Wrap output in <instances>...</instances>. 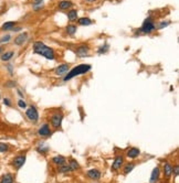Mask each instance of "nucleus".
<instances>
[{
  "mask_svg": "<svg viewBox=\"0 0 179 183\" xmlns=\"http://www.w3.org/2000/svg\"><path fill=\"white\" fill-rule=\"evenodd\" d=\"M33 52L39 55L44 56L48 60H54V51L43 42H35L33 44Z\"/></svg>",
  "mask_w": 179,
  "mask_h": 183,
  "instance_id": "obj_1",
  "label": "nucleus"
},
{
  "mask_svg": "<svg viewBox=\"0 0 179 183\" xmlns=\"http://www.w3.org/2000/svg\"><path fill=\"white\" fill-rule=\"evenodd\" d=\"M92 68V66L90 64H80L78 66H75L74 68H72L70 72L67 74V76L64 77V81H70L72 79L73 77L75 76H78V75H82V74H85L87 73Z\"/></svg>",
  "mask_w": 179,
  "mask_h": 183,
  "instance_id": "obj_2",
  "label": "nucleus"
},
{
  "mask_svg": "<svg viewBox=\"0 0 179 183\" xmlns=\"http://www.w3.org/2000/svg\"><path fill=\"white\" fill-rule=\"evenodd\" d=\"M26 116L28 117L29 120L32 122H37L39 120V113H38L37 108L34 106H30L26 110Z\"/></svg>",
  "mask_w": 179,
  "mask_h": 183,
  "instance_id": "obj_3",
  "label": "nucleus"
},
{
  "mask_svg": "<svg viewBox=\"0 0 179 183\" xmlns=\"http://www.w3.org/2000/svg\"><path fill=\"white\" fill-rule=\"evenodd\" d=\"M140 30L144 33H151V32H153L155 30V24L151 21V19H146L145 21H144V23H143Z\"/></svg>",
  "mask_w": 179,
  "mask_h": 183,
  "instance_id": "obj_4",
  "label": "nucleus"
},
{
  "mask_svg": "<svg viewBox=\"0 0 179 183\" xmlns=\"http://www.w3.org/2000/svg\"><path fill=\"white\" fill-rule=\"evenodd\" d=\"M24 162H26V155H18L12 161V166L16 169H20L24 164Z\"/></svg>",
  "mask_w": 179,
  "mask_h": 183,
  "instance_id": "obj_5",
  "label": "nucleus"
},
{
  "mask_svg": "<svg viewBox=\"0 0 179 183\" xmlns=\"http://www.w3.org/2000/svg\"><path fill=\"white\" fill-rule=\"evenodd\" d=\"M62 118H63V116H62L61 114H54L53 116H52V118H51V124L53 125V127L54 128H59L61 127V124H62Z\"/></svg>",
  "mask_w": 179,
  "mask_h": 183,
  "instance_id": "obj_6",
  "label": "nucleus"
},
{
  "mask_svg": "<svg viewBox=\"0 0 179 183\" xmlns=\"http://www.w3.org/2000/svg\"><path fill=\"white\" fill-rule=\"evenodd\" d=\"M38 133H39L41 137H50L52 133H51L49 125H48V124H44V125L38 130Z\"/></svg>",
  "mask_w": 179,
  "mask_h": 183,
  "instance_id": "obj_7",
  "label": "nucleus"
},
{
  "mask_svg": "<svg viewBox=\"0 0 179 183\" xmlns=\"http://www.w3.org/2000/svg\"><path fill=\"white\" fill-rule=\"evenodd\" d=\"M90 49L87 45H82V46H78V50H76V54L80 57H85V56L89 55Z\"/></svg>",
  "mask_w": 179,
  "mask_h": 183,
  "instance_id": "obj_8",
  "label": "nucleus"
},
{
  "mask_svg": "<svg viewBox=\"0 0 179 183\" xmlns=\"http://www.w3.org/2000/svg\"><path fill=\"white\" fill-rule=\"evenodd\" d=\"M69 70H70V67L67 64H62V65H59V67H56V74L59 76H62V75H65L69 72Z\"/></svg>",
  "mask_w": 179,
  "mask_h": 183,
  "instance_id": "obj_9",
  "label": "nucleus"
},
{
  "mask_svg": "<svg viewBox=\"0 0 179 183\" xmlns=\"http://www.w3.org/2000/svg\"><path fill=\"white\" fill-rule=\"evenodd\" d=\"M27 39H28V33H27V32L20 33L17 38L15 39V44L16 45H22L23 43L27 41Z\"/></svg>",
  "mask_w": 179,
  "mask_h": 183,
  "instance_id": "obj_10",
  "label": "nucleus"
},
{
  "mask_svg": "<svg viewBox=\"0 0 179 183\" xmlns=\"http://www.w3.org/2000/svg\"><path fill=\"white\" fill-rule=\"evenodd\" d=\"M123 162H124L123 157H122V155H117V157L115 158L114 162H113L112 169L113 170H118V169H121V166H123Z\"/></svg>",
  "mask_w": 179,
  "mask_h": 183,
  "instance_id": "obj_11",
  "label": "nucleus"
},
{
  "mask_svg": "<svg viewBox=\"0 0 179 183\" xmlns=\"http://www.w3.org/2000/svg\"><path fill=\"white\" fill-rule=\"evenodd\" d=\"M86 174L92 180H99L101 177V172L99 171V170H96V169H91V170H89V171L86 172Z\"/></svg>",
  "mask_w": 179,
  "mask_h": 183,
  "instance_id": "obj_12",
  "label": "nucleus"
},
{
  "mask_svg": "<svg viewBox=\"0 0 179 183\" xmlns=\"http://www.w3.org/2000/svg\"><path fill=\"white\" fill-rule=\"evenodd\" d=\"M139 153H140V150L138 149V148H130V149L127 151V157L128 158H130V159H135V158H137L138 155H139Z\"/></svg>",
  "mask_w": 179,
  "mask_h": 183,
  "instance_id": "obj_13",
  "label": "nucleus"
},
{
  "mask_svg": "<svg viewBox=\"0 0 179 183\" xmlns=\"http://www.w3.org/2000/svg\"><path fill=\"white\" fill-rule=\"evenodd\" d=\"M52 162L54 163V164H56V166H63V164H65V162H67V160H65V158L64 157H62V155H56V157H54L53 159H52Z\"/></svg>",
  "mask_w": 179,
  "mask_h": 183,
  "instance_id": "obj_14",
  "label": "nucleus"
},
{
  "mask_svg": "<svg viewBox=\"0 0 179 183\" xmlns=\"http://www.w3.org/2000/svg\"><path fill=\"white\" fill-rule=\"evenodd\" d=\"M158 177H159V169H158V168H155V169L153 170V172H151L149 183H156L157 181H158Z\"/></svg>",
  "mask_w": 179,
  "mask_h": 183,
  "instance_id": "obj_15",
  "label": "nucleus"
},
{
  "mask_svg": "<svg viewBox=\"0 0 179 183\" xmlns=\"http://www.w3.org/2000/svg\"><path fill=\"white\" fill-rule=\"evenodd\" d=\"M173 166H170L168 162H166V163L164 164V173H165V175L167 177H169L173 174Z\"/></svg>",
  "mask_w": 179,
  "mask_h": 183,
  "instance_id": "obj_16",
  "label": "nucleus"
},
{
  "mask_svg": "<svg viewBox=\"0 0 179 183\" xmlns=\"http://www.w3.org/2000/svg\"><path fill=\"white\" fill-rule=\"evenodd\" d=\"M16 26V22L15 21H8V22H5L1 27V30L2 31H8V30H12Z\"/></svg>",
  "mask_w": 179,
  "mask_h": 183,
  "instance_id": "obj_17",
  "label": "nucleus"
},
{
  "mask_svg": "<svg viewBox=\"0 0 179 183\" xmlns=\"http://www.w3.org/2000/svg\"><path fill=\"white\" fill-rule=\"evenodd\" d=\"M0 183H13V175L11 173H7L1 177Z\"/></svg>",
  "mask_w": 179,
  "mask_h": 183,
  "instance_id": "obj_18",
  "label": "nucleus"
},
{
  "mask_svg": "<svg viewBox=\"0 0 179 183\" xmlns=\"http://www.w3.org/2000/svg\"><path fill=\"white\" fill-rule=\"evenodd\" d=\"M13 55H15L13 51H8V52H6V53H3V54H2V56H1V61H3V62L10 61Z\"/></svg>",
  "mask_w": 179,
  "mask_h": 183,
  "instance_id": "obj_19",
  "label": "nucleus"
},
{
  "mask_svg": "<svg viewBox=\"0 0 179 183\" xmlns=\"http://www.w3.org/2000/svg\"><path fill=\"white\" fill-rule=\"evenodd\" d=\"M72 7V2L71 1H67V0H63L59 3V8L62 9V10H65V9H69Z\"/></svg>",
  "mask_w": 179,
  "mask_h": 183,
  "instance_id": "obj_20",
  "label": "nucleus"
},
{
  "mask_svg": "<svg viewBox=\"0 0 179 183\" xmlns=\"http://www.w3.org/2000/svg\"><path fill=\"white\" fill-rule=\"evenodd\" d=\"M78 22L80 26H90L92 24V20L90 18H80Z\"/></svg>",
  "mask_w": 179,
  "mask_h": 183,
  "instance_id": "obj_21",
  "label": "nucleus"
},
{
  "mask_svg": "<svg viewBox=\"0 0 179 183\" xmlns=\"http://www.w3.org/2000/svg\"><path fill=\"white\" fill-rule=\"evenodd\" d=\"M58 171L60 172V173H67V172H71V168L70 166H67V164H63V166H60V168L58 169Z\"/></svg>",
  "mask_w": 179,
  "mask_h": 183,
  "instance_id": "obj_22",
  "label": "nucleus"
},
{
  "mask_svg": "<svg viewBox=\"0 0 179 183\" xmlns=\"http://www.w3.org/2000/svg\"><path fill=\"white\" fill-rule=\"evenodd\" d=\"M67 34L73 35V34L76 32V27H75L74 24H70V26H67Z\"/></svg>",
  "mask_w": 179,
  "mask_h": 183,
  "instance_id": "obj_23",
  "label": "nucleus"
},
{
  "mask_svg": "<svg viewBox=\"0 0 179 183\" xmlns=\"http://www.w3.org/2000/svg\"><path fill=\"white\" fill-rule=\"evenodd\" d=\"M67 18H69L71 21L75 20V19L78 18V11H76V10H71V11L67 13Z\"/></svg>",
  "mask_w": 179,
  "mask_h": 183,
  "instance_id": "obj_24",
  "label": "nucleus"
},
{
  "mask_svg": "<svg viewBox=\"0 0 179 183\" xmlns=\"http://www.w3.org/2000/svg\"><path fill=\"white\" fill-rule=\"evenodd\" d=\"M69 166H70V168H71V170L72 171H74V170H76V169H78L80 168V166H78V161L76 160H70V163H69Z\"/></svg>",
  "mask_w": 179,
  "mask_h": 183,
  "instance_id": "obj_25",
  "label": "nucleus"
},
{
  "mask_svg": "<svg viewBox=\"0 0 179 183\" xmlns=\"http://www.w3.org/2000/svg\"><path fill=\"white\" fill-rule=\"evenodd\" d=\"M134 168H135V164H134V163L127 164V166L124 168V173H125V174H127V173H129V172L132 171V170H133Z\"/></svg>",
  "mask_w": 179,
  "mask_h": 183,
  "instance_id": "obj_26",
  "label": "nucleus"
},
{
  "mask_svg": "<svg viewBox=\"0 0 179 183\" xmlns=\"http://www.w3.org/2000/svg\"><path fill=\"white\" fill-rule=\"evenodd\" d=\"M9 149V146L3 142H0V152H6Z\"/></svg>",
  "mask_w": 179,
  "mask_h": 183,
  "instance_id": "obj_27",
  "label": "nucleus"
},
{
  "mask_svg": "<svg viewBox=\"0 0 179 183\" xmlns=\"http://www.w3.org/2000/svg\"><path fill=\"white\" fill-rule=\"evenodd\" d=\"M11 39V37L9 35V34H7L5 37H2V39H0V42H2V43H6V42H9Z\"/></svg>",
  "mask_w": 179,
  "mask_h": 183,
  "instance_id": "obj_28",
  "label": "nucleus"
},
{
  "mask_svg": "<svg viewBox=\"0 0 179 183\" xmlns=\"http://www.w3.org/2000/svg\"><path fill=\"white\" fill-rule=\"evenodd\" d=\"M18 106H19V107H20V108H26V107H27V104H26V102H24V100L23 99H19L18 100Z\"/></svg>",
  "mask_w": 179,
  "mask_h": 183,
  "instance_id": "obj_29",
  "label": "nucleus"
},
{
  "mask_svg": "<svg viewBox=\"0 0 179 183\" xmlns=\"http://www.w3.org/2000/svg\"><path fill=\"white\" fill-rule=\"evenodd\" d=\"M107 50H108V46H107V45H105V46H101V49H99V51H97V52L101 54V53H105Z\"/></svg>",
  "mask_w": 179,
  "mask_h": 183,
  "instance_id": "obj_30",
  "label": "nucleus"
},
{
  "mask_svg": "<svg viewBox=\"0 0 179 183\" xmlns=\"http://www.w3.org/2000/svg\"><path fill=\"white\" fill-rule=\"evenodd\" d=\"M3 104H5L6 106H8V107H10V106L12 105L11 100L9 99V98H3Z\"/></svg>",
  "mask_w": 179,
  "mask_h": 183,
  "instance_id": "obj_31",
  "label": "nucleus"
},
{
  "mask_svg": "<svg viewBox=\"0 0 179 183\" xmlns=\"http://www.w3.org/2000/svg\"><path fill=\"white\" fill-rule=\"evenodd\" d=\"M6 85L8 87H15L16 86V82H7Z\"/></svg>",
  "mask_w": 179,
  "mask_h": 183,
  "instance_id": "obj_32",
  "label": "nucleus"
},
{
  "mask_svg": "<svg viewBox=\"0 0 179 183\" xmlns=\"http://www.w3.org/2000/svg\"><path fill=\"white\" fill-rule=\"evenodd\" d=\"M168 24H169V22H162L160 24H159V28L162 29V28H164V27H167Z\"/></svg>",
  "mask_w": 179,
  "mask_h": 183,
  "instance_id": "obj_33",
  "label": "nucleus"
},
{
  "mask_svg": "<svg viewBox=\"0 0 179 183\" xmlns=\"http://www.w3.org/2000/svg\"><path fill=\"white\" fill-rule=\"evenodd\" d=\"M8 70H9V72H10V75H12V66H11V64H8Z\"/></svg>",
  "mask_w": 179,
  "mask_h": 183,
  "instance_id": "obj_34",
  "label": "nucleus"
},
{
  "mask_svg": "<svg viewBox=\"0 0 179 183\" xmlns=\"http://www.w3.org/2000/svg\"><path fill=\"white\" fill-rule=\"evenodd\" d=\"M178 170H179V166H175V174H176V175H178Z\"/></svg>",
  "mask_w": 179,
  "mask_h": 183,
  "instance_id": "obj_35",
  "label": "nucleus"
},
{
  "mask_svg": "<svg viewBox=\"0 0 179 183\" xmlns=\"http://www.w3.org/2000/svg\"><path fill=\"white\" fill-rule=\"evenodd\" d=\"M20 30H21V28H13L12 29V31H13V32H18V31H20Z\"/></svg>",
  "mask_w": 179,
  "mask_h": 183,
  "instance_id": "obj_36",
  "label": "nucleus"
},
{
  "mask_svg": "<svg viewBox=\"0 0 179 183\" xmlns=\"http://www.w3.org/2000/svg\"><path fill=\"white\" fill-rule=\"evenodd\" d=\"M18 95H19V96H21V97H23V94H22V92H21V90H18Z\"/></svg>",
  "mask_w": 179,
  "mask_h": 183,
  "instance_id": "obj_37",
  "label": "nucleus"
},
{
  "mask_svg": "<svg viewBox=\"0 0 179 183\" xmlns=\"http://www.w3.org/2000/svg\"><path fill=\"white\" fill-rule=\"evenodd\" d=\"M2 51H3V48H2V46H0V54L2 53Z\"/></svg>",
  "mask_w": 179,
  "mask_h": 183,
  "instance_id": "obj_38",
  "label": "nucleus"
},
{
  "mask_svg": "<svg viewBox=\"0 0 179 183\" xmlns=\"http://www.w3.org/2000/svg\"><path fill=\"white\" fill-rule=\"evenodd\" d=\"M86 1H89V2H93V1H95V0H86Z\"/></svg>",
  "mask_w": 179,
  "mask_h": 183,
  "instance_id": "obj_39",
  "label": "nucleus"
},
{
  "mask_svg": "<svg viewBox=\"0 0 179 183\" xmlns=\"http://www.w3.org/2000/svg\"><path fill=\"white\" fill-rule=\"evenodd\" d=\"M34 1H37V2H41L42 0H34Z\"/></svg>",
  "mask_w": 179,
  "mask_h": 183,
  "instance_id": "obj_40",
  "label": "nucleus"
},
{
  "mask_svg": "<svg viewBox=\"0 0 179 183\" xmlns=\"http://www.w3.org/2000/svg\"><path fill=\"white\" fill-rule=\"evenodd\" d=\"M0 99H1V93H0Z\"/></svg>",
  "mask_w": 179,
  "mask_h": 183,
  "instance_id": "obj_41",
  "label": "nucleus"
}]
</instances>
